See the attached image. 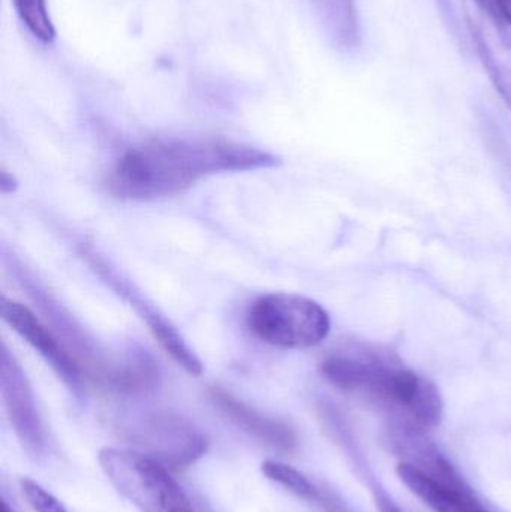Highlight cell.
I'll list each match as a JSON object with an SVG mask.
<instances>
[{"instance_id": "23", "label": "cell", "mask_w": 511, "mask_h": 512, "mask_svg": "<svg viewBox=\"0 0 511 512\" xmlns=\"http://www.w3.org/2000/svg\"><path fill=\"white\" fill-rule=\"evenodd\" d=\"M2 512H14L9 508V505L6 504V501H2Z\"/></svg>"}, {"instance_id": "17", "label": "cell", "mask_w": 511, "mask_h": 512, "mask_svg": "<svg viewBox=\"0 0 511 512\" xmlns=\"http://www.w3.org/2000/svg\"><path fill=\"white\" fill-rule=\"evenodd\" d=\"M21 493L26 498L27 504L35 512H68L66 508L54 498L47 490L42 489L35 481L23 478L20 481Z\"/></svg>"}, {"instance_id": "16", "label": "cell", "mask_w": 511, "mask_h": 512, "mask_svg": "<svg viewBox=\"0 0 511 512\" xmlns=\"http://www.w3.org/2000/svg\"><path fill=\"white\" fill-rule=\"evenodd\" d=\"M261 472H263L270 481L284 487L285 490L293 493L297 498L303 499V501L312 502L314 501L315 495H317V484L312 483L302 472L285 465V463L272 462V460H269V462L263 463Z\"/></svg>"}, {"instance_id": "11", "label": "cell", "mask_w": 511, "mask_h": 512, "mask_svg": "<svg viewBox=\"0 0 511 512\" xmlns=\"http://www.w3.org/2000/svg\"><path fill=\"white\" fill-rule=\"evenodd\" d=\"M330 44L342 53L357 50L362 42L356 0H309Z\"/></svg>"}, {"instance_id": "1", "label": "cell", "mask_w": 511, "mask_h": 512, "mask_svg": "<svg viewBox=\"0 0 511 512\" xmlns=\"http://www.w3.org/2000/svg\"><path fill=\"white\" fill-rule=\"evenodd\" d=\"M281 158L257 147L224 140H155L126 152L110 177L114 195L152 201L188 191L221 173L266 170Z\"/></svg>"}, {"instance_id": "15", "label": "cell", "mask_w": 511, "mask_h": 512, "mask_svg": "<svg viewBox=\"0 0 511 512\" xmlns=\"http://www.w3.org/2000/svg\"><path fill=\"white\" fill-rule=\"evenodd\" d=\"M18 17L30 33L42 44L56 41V29L48 14L47 0H12Z\"/></svg>"}, {"instance_id": "5", "label": "cell", "mask_w": 511, "mask_h": 512, "mask_svg": "<svg viewBox=\"0 0 511 512\" xmlns=\"http://www.w3.org/2000/svg\"><path fill=\"white\" fill-rule=\"evenodd\" d=\"M132 438L146 448L150 457L180 472L194 466L209 450V439L191 421L171 412L147 415Z\"/></svg>"}, {"instance_id": "12", "label": "cell", "mask_w": 511, "mask_h": 512, "mask_svg": "<svg viewBox=\"0 0 511 512\" xmlns=\"http://www.w3.org/2000/svg\"><path fill=\"white\" fill-rule=\"evenodd\" d=\"M386 364L377 358H359L347 354L329 355L321 363V375L339 390L371 394Z\"/></svg>"}, {"instance_id": "6", "label": "cell", "mask_w": 511, "mask_h": 512, "mask_svg": "<svg viewBox=\"0 0 511 512\" xmlns=\"http://www.w3.org/2000/svg\"><path fill=\"white\" fill-rule=\"evenodd\" d=\"M465 24L480 60L497 89L511 108V29L492 0H461Z\"/></svg>"}, {"instance_id": "20", "label": "cell", "mask_w": 511, "mask_h": 512, "mask_svg": "<svg viewBox=\"0 0 511 512\" xmlns=\"http://www.w3.org/2000/svg\"><path fill=\"white\" fill-rule=\"evenodd\" d=\"M372 496H374L375 507L378 512H404L398 502L380 486L375 480H369Z\"/></svg>"}, {"instance_id": "18", "label": "cell", "mask_w": 511, "mask_h": 512, "mask_svg": "<svg viewBox=\"0 0 511 512\" xmlns=\"http://www.w3.org/2000/svg\"><path fill=\"white\" fill-rule=\"evenodd\" d=\"M435 3H437L441 18H443L444 24H446L447 30L455 39L456 44L465 45V38L462 36L461 27H459L458 14H456L453 0H435Z\"/></svg>"}, {"instance_id": "4", "label": "cell", "mask_w": 511, "mask_h": 512, "mask_svg": "<svg viewBox=\"0 0 511 512\" xmlns=\"http://www.w3.org/2000/svg\"><path fill=\"white\" fill-rule=\"evenodd\" d=\"M81 255L89 262L95 273H98V276L102 277L104 282L110 285V288L114 289L116 294L120 295L140 315V318L149 327L150 333L158 340L161 348L186 373L192 376H200L203 373V363H201L200 357L195 354L194 348L189 346L185 337L177 330L176 325L170 321V318H167L131 280L126 279L107 259L102 258L90 246H86V248L83 246Z\"/></svg>"}, {"instance_id": "14", "label": "cell", "mask_w": 511, "mask_h": 512, "mask_svg": "<svg viewBox=\"0 0 511 512\" xmlns=\"http://www.w3.org/2000/svg\"><path fill=\"white\" fill-rule=\"evenodd\" d=\"M408 418L425 429H434L443 421L444 402L434 382L423 378L413 402L405 409Z\"/></svg>"}, {"instance_id": "8", "label": "cell", "mask_w": 511, "mask_h": 512, "mask_svg": "<svg viewBox=\"0 0 511 512\" xmlns=\"http://www.w3.org/2000/svg\"><path fill=\"white\" fill-rule=\"evenodd\" d=\"M384 444L402 463L414 466L443 486L458 492H473L458 469L428 438L425 427L419 426L410 418L390 421L384 432Z\"/></svg>"}, {"instance_id": "9", "label": "cell", "mask_w": 511, "mask_h": 512, "mask_svg": "<svg viewBox=\"0 0 511 512\" xmlns=\"http://www.w3.org/2000/svg\"><path fill=\"white\" fill-rule=\"evenodd\" d=\"M0 313L3 322L21 339L26 340L71 390H81L84 375L80 364L47 324H44L29 307L5 295L0 298Z\"/></svg>"}, {"instance_id": "22", "label": "cell", "mask_w": 511, "mask_h": 512, "mask_svg": "<svg viewBox=\"0 0 511 512\" xmlns=\"http://www.w3.org/2000/svg\"><path fill=\"white\" fill-rule=\"evenodd\" d=\"M497 11L500 12L501 17L507 21L511 26V0H492Z\"/></svg>"}, {"instance_id": "10", "label": "cell", "mask_w": 511, "mask_h": 512, "mask_svg": "<svg viewBox=\"0 0 511 512\" xmlns=\"http://www.w3.org/2000/svg\"><path fill=\"white\" fill-rule=\"evenodd\" d=\"M209 397L213 405L240 430L248 433L257 441L263 442L267 447L282 454L296 453L299 448V438L293 427L284 421L264 415L263 412L251 408L242 400L236 399L233 394L213 387L209 390Z\"/></svg>"}, {"instance_id": "21", "label": "cell", "mask_w": 511, "mask_h": 512, "mask_svg": "<svg viewBox=\"0 0 511 512\" xmlns=\"http://www.w3.org/2000/svg\"><path fill=\"white\" fill-rule=\"evenodd\" d=\"M18 189V180L15 179L14 174L6 171L5 167L0 170V192L3 195L14 194Z\"/></svg>"}, {"instance_id": "2", "label": "cell", "mask_w": 511, "mask_h": 512, "mask_svg": "<svg viewBox=\"0 0 511 512\" xmlns=\"http://www.w3.org/2000/svg\"><path fill=\"white\" fill-rule=\"evenodd\" d=\"M98 462L114 489L140 512H197L170 469L153 457L104 448Z\"/></svg>"}, {"instance_id": "3", "label": "cell", "mask_w": 511, "mask_h": 512, "mask_svg": "<svg viewBox=\"0 0 511 512\" xmlns=\"http://www.w3.org/2000/svg\"><path fill=\"white\" fill-rule=\"evenodd\" d=\"M248 327L261 342L284 349L320 345L330 333L329 313L317 301L293 292H272L252 304Z\"/></svg>"}, {"instance_id": "19", "label": "cell", "mask_w": 511, "mask_h": 512, "mask_svg": "<svg viewBox=\"0 0 511 512\" xmlns=\"http://www.w3.org/2000/svg\"><path fill=\"white\" fill-rule=\"evenodd\" d=\"M312 502L323 512H354L335 492L326 487H318L317 495Z\"/></svg>"}, {"instance_id": "13", "label": "cell", "mask_w": 511, "mask_h": 512, "mask_svg": "<svg viewBox=\"0 0 511 512\" xmlns=\"http://www.w3.org/2000/svg\"><path fill=\"white\" fill-rule=\"evenodd\" d=\"M318 420H320L321 426H323L327 436H329L336 445H339L341 450L347 453L351 462H353L360 471L368 474L362 451L357 447L356 438H354L351 427L348 426L344 415H342L335 406L329 405V403H321V405L318 406Z\"/></svg>"}, {"instance_id": "7", "label": "cell", "mask_w": 511, "mask_h": 512, "mask_svg": "<svg viewBox=\"0 0 511 512\" xmlns=\"http://www.w3.org/2000/svg\"><path fill=\"white\" fill-rule=\"evenodd\" d=\"M0 391L9 424L21 447L32 459H44L48 448L47 432L35 393L20 361L5 343L0 351Z\"/></svg>"}]
</instances>
